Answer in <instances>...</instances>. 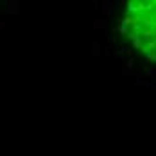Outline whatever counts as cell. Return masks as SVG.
Segmentation results:
<instances>
[{"instance_id": "6da1fadb", "label": "cell", "mask_w": 156, "mask_h": 156, "mask_svg": "<svg viewBox=\"0 0 156 156\" xmlns=\"http://www.w3.org/2000/svg\"><path fill=\"white\" fill-rule=\"evenodd\" d=\"M122 31L135 47L156 61V0L129 2L122 18Z\"/></svg>"}]
</instances>
